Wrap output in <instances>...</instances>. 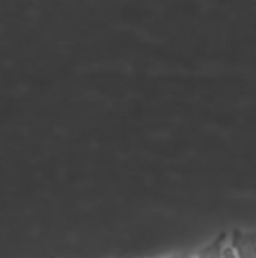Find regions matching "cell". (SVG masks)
Here are the masks:
<instances>
[{
    "label": "cell",
    "instance_id": "obj_1",
    "mask_svg": "<svg viewBox=\"0 0 256 258\" xmlns=\"http://www.w3.org/2000/svg\"><path fill=\"white\" fill-rule=\"evenodd\" d=\"M228 245H229L228 233H220L211 242H208L201 249H198L193 254V258H225V249Z\"/></svg>",
    "mask_w": 256,
    "mask_h": 258
},
{
    "label": "cell",
    "instance_id": "obj_2",
    "mask_svg": "<svg viewBox=\"0 0 256 258\" xmlns=\"http://www.w3.org/2000/svg\"><path fill=\"white\" fill-rule=\"evenodd\" d=\"M225 258H238L237 255V251L234 249V246L231 245V240H229V245L226 246V249H225Z\"/></svg>",
    "mask_w": 256,
    "mask_h": 258
},
{
    "label": "cell",
    "instance_id": "obj_3",
    "mask_svg": "<svg viewBox=\"0 0 256 258\" xmlns=\"http://www.w3.org/2000/svg\"><path fill=\"white\" fill-rule=\"evenodd\" d=\"M164 258H193V254H175V255H170V257Z\"/></svg>",
    "mask_w": 256,
    "mask_h": 258
}]
</instances>
